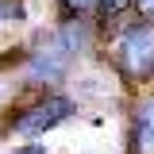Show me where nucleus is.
<instances>
[{
  "label": "nucleus",
  "mask_w": 154,
  "mask_h": 154,
  "mask_svg": "<svg viewBox=\"0 0 154 154\" xmlns=\"http://www.w3.org/2000/svg\"><path fill=\"white\" fill-rule=\"evenodd\" d=\"M12 154H46V150H42V146H16Z\"/></svg>",
  "instance_id": "obj_7"
},
{
  "label": "nucleus",
  "mask_w": 154,
  "mask_h": 154,
  "mask_svg": "<svg viewBox=\"0 0 154 154\" xmlns=\"http://www.w3.org/2000/svg\"><path fill=\"white\" fill-rule=\"evenodd\" d=\"M62 4H66L69 12H77V16H81V12H89V8H96L100 0H62Z\"/></svg>",
  "instance_id": "obj_4"
},
{
  "label": "nucleus",
  "mask_w": 154,
  "mask_h": 154,
  "mask_svg": "<svg viewBox=\"0 0 154 154\" xmlns=\"http://www.w3.org/2000/svg\"><path fill=\"white\" fill-rule=\"evenodd\" d=\"M69 116H73V100H66V96H46V100L31 104V108L16 119V131L19 135H42V131H50V127H58L62 119H69Z\"/></svg>",
  "instance_id": "obj_2"
},
{
  "label": "nucleus",
  "mask_w": 154,
  "mask_h": 154,
  "mask_svg": "<svg viewBox=\"0 0 154 154\" xmlns=\"http://www.w3.org/2000/svg\"><path fill=\"white\" fill-rule=\"evenodd\" d=\"M131 154H154V96L139 100L131 119Z\"/></svg>",
  "instance_id": "obj_3"
},
{
  "label": "nucleus",
  "mask_w": 154,
  "mask_h": 154,
  "mask_svg": "<svg viewBox=\"0 0 154 154\" xmlns=\"http://www.w3.org/2000/svg\"><path fill=\"white\" fill-rule=\"evenodd\" d=\"M116 58H119V66H123V73H127V77H139V81L150 77V73H154V27H150V23L131 27L127 35L119 38Z\"/></svg>",
  "instance_id": "obj_1"
},
{
  "label": "nucleus",
  "mask_w": 154,
  "mask_h": 154,
  "mask_svg": "<svg viewBox=\"0 0 154 154\" xmlns=\"http://www.w3.org/2000/svg\"><path fill=\"white\" fill-rule=\"evenodd\" d=\"M135 4H139V12H143V16H154V0H135Z\"/></svg>",
  "instance_id": "obj_6"
},
{
  "label": "nucleus",
  "mask_w": 154,
  "mask_h": 154,
  "mask_svg": "<svg viewBox=\"0 0 154 154\" xmlns=\"http://www.w3.org/2000/svg\"><path fill=\"white\" fill-rule=\"evenodd\" d=\"M104 4V12H123L127 4H135V0H100Z\"/></svg>",
  "instance_id": "obj_5"
}]
</instances>
